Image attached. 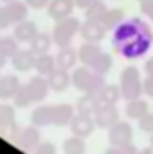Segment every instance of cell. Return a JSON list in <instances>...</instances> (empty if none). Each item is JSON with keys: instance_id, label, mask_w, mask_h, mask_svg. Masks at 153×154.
Masks as SVG:
<instances>
[{"instance_id": "obj_12", "label": "cell", "mask_w": 153, "mask_h": 154, "mask_svg": "<svg viewBox=\"0 0 153 154\" xmlns=\"http://www.w3.org/2000/svg\"><path fill=\"white\" fill-rule=\"evenodd\" d=\"M25 86H27V90H29V93H31L33 102H41V100L49 95V90H50L49 81L43 79V75L41 77H33Z\"/></svg>"}, {"instance_id": "obj_4", "label": "cell", "mask_w": 153, "mask_h": 154, "mask_svg": "<svg viewBox=\"0 0 153 154\" xmlns=\"http://www.w3.org/2000/svg\"><path fill=\"white\" fill-rule=\"evenodd\" d=\"M153 39L148 38H133V39H128V41H122V43H112L114 45V50L124 59H139V57H144L146 52L150 50Z\"/></svg>"}, {"instance_id": "obj_38", "label": "cell", "mask_w": 153, "mask_h": 154, "mask_svg": "<svg viewBox=\"0 0 153 154\" xmlns=\"http://www.w3.org/2000/svg\"><path fill=\"white\" fill-rule=\"evenodd\" d=\"M9 23H13V22H11L9 13H7V9H5V5H4V7H0V29H5Z\"/></svg>"}, {"instance_id": "obj_22", "label": "cell", "mask_w": 153, "mask_h": 154, "mask_svg": "<svg viewBox=\"0 0 153 154\" xmlns=\"http://www.w3.org/2000/svg\"><path fill=\"white\" fill-rule=\"evenodd\" d=\"M97 108H101V104H99L96 93H85V95L77 100V106H76L77 113H81V115H90V116H94V113L97 111Z\"/></svg>"}, {"instance_id": "obj_30", "label": "cell", "mask_w": 153, "mask_h": 154, "mask_svg": "<svg viewBox=\"0 0 153 154\" xmlns=\"http://www.w3.org/2000/svg\"><path fill=\"white\" fill-rule=\"evenodd\" d=\"M112 63H114L112 56H110V54H106V52H101V56L94 61V65H92L90 68H92L94 72L101 74V75H106V74L110 72V68H112Z\"/></svg>"}, {"instance_id": "obj_40", "label": "cell", "mask_w": 153, "mask_h": 154, "mask_svg": "<svg viewBox=\"0 0 153 154\" xmlns=\"http://www.w3.org/2000/svg\"><path fill=\"white\" fill-rule=\"evenodd\" d=\"M144 93H146L150 99H153V77L151 75H148L144 79Z\"/></svg>"}, {"instance_id": "obj_34", "label": "cell", "mask_w": 153, "mask_h": 154, "mask_svg": "<svg viewBox=\"0 0 153 154\" xmlns=\"http://www.w3.org/2000/svg\"><path fill=\"white\" fill-rule=\"evenodd\" d=\"M137 152H139V149L133 143H130V145H121V147L112 145L110 149H106L105 154H137Z\"/></svg>"}, {"instance_id": "obj_7", "label": "cell", "mask_w": 153, "mask_h": 154, "mask_svg": "<svg viewBox=\"0 0 153 154\" xmlns=\"http://www.w3.org/2000/svg\"><path fill=\"white\" fill-rule=\"evenodd\" d=\"M74 7H76V0H50L47 5V13L52 20L60 22V20L70 16Z\"/></svg>"}, {"instance_id": "obj_32", "label": "cell", "mask_w": 153, "mask_h": 154, "mask_svg": "<svg viewBox=\"0 0 153 154\" xmlns=\"http://www.w3.org/2000/svg\"><path fill=\"white\" fill-rule=\"evenodd\" d=\"M0 50L7 57H13L18 52V45H16V41L13 38H0Z\"/></svg>"}, {"instance_id": "obj_26", "label": "cell", "mask_w": 153, "mask_h": 154, "mask_svg": "<svg viewBox=\"0 0 153 154\" xmlns=\"http://www.w3.org/2000/svg\"><path fill=\"white\" fill-rule=\"evenodd\" d=\"M27 7H29L27 4L16 2V0L9 2V4L5 5V9H7V13H9V18H11V22H15V23L25 20V16H27Z\"/></svg>"}, {"instance_id": "obj_39", "label": "cell", "mask_w": 153, "mask_h": 154, "mask_svg": "<svg viewBox=\"0 0 153 154\" xmlns=\"http://www.w3.org/2000/svg\"><path fill=\"white\" fill-rule=\"evenodd\" d=\"M49 2L50 0H25V4L29 7H33V9H43V7L49 5Z\"/></svg>"}, {"instance_id": "obj_11", "label": "cell", "mask_w": 153, "mask_h": 154, "mask_svg": "<svg viewBox=\"0 0 153 154\" xmlns=\"http://www.w3.org/2000/svg\"><path fill=\"white\" fill-rule=\"evenodd\" d=\"M13 142L16 145H20L22 149H36L40 143L38 125H29L24 131H18V134L13 138Z\"/></svg>"}, {"instance_id": "obj_14", "label": "cell", "mask_w": 153, "mask_h": 154, "mask_svg": "<svg viewBox=\"0 0 153 154\" xmlns=\"http://www.w3.org/2000/svg\"><path fill=\"white\" fill-rule=\"evenodd\" d=\"M101 47L97 45V43H92V41H86L85 45H81L79 47V50H77V57H79V61L85 65V66H92L94 65V61L101 56Z\"/></svg>"}, {"instance_id": "obj_35", "label": "cell", "mask_w": 153, "mask_h": 154, "mask_svg": "<svg viewBox=\"0 0 153 154\" xmlns=\"http://www.w3.org/2000/svg\"><path fill=\"white\" fill-rule=\"evenodd\" d=\"M139 129L146 134H151L153 133V113H146L139 120Z\"/></svg>"}, {"instance_id": "obj_25", "label": "cell", "mask_w": 153, "mask_h": 154, "mask_svg": "<svg viewBox=\"0 0 153 154\" xmlns=\"http://www.w3.org/2000/svg\"><path fill=\"white\" fill-rule=\"evenodd\" d=\"M31 120H33V125H38V127H45L52 124V106H38L33 111Z\"/></svg>"}, {"instance_id": "obj_47", "label": "cell", "mask_w": 153, "mask_h": 154, "mask_svg": "<svg viewBox=\"0 0 153 154\" xmlns=\"http://www.w3.org/2000/svg\"><path fill=\"white\" fill-rule=\"evenodd\" d=\"M137 2H139V4H141V2H144V0H137Z\"/></svg>"}, {"instance_id": "obj_28", "label": "cell", "mask_w": 153, "mask_h": 154, "mask_svg": "<svg viewBox=\"0 0 153 154\" xmlns=\"http://www.w3.org/2000/svg\"><path fill=\"white\" fill-rule=\"evenodd\" d=\"M106 13H108V7L105 5V2H96L85 9V18L92 20V22H103Z\"/></svg>"}, {"instance_id": "obj_24", "label": "cell", "mask_w": 153, "mask_h": 154, "mask_svg": "<svg viewBox=\"0 0 153 154\" xmlns=\"http://www.w3.org/2000/svg\"><path fill=\"white\" fill-rule=\"evenodd\" d=\"M52 43H54V39H52L50 34H47V32H38V34L34 36V39L31 41V50H33L36 56L47 54Z\"/></svg>"}, {"instance_id": "obj_1", "label": "cell", "mask_w": 153, "mask_h": 154, "mask_svg": "<svg viewBox=\"0 0 153 154\" xmlns=\"http://www.w3.org/2000/svg\"><path fill=\"white\" fill-rule=\"evenodd\" d=\"M119 88H121V95L126 102L133 100V99H141V95L144 93V81H142L137 66L130 65L121 72Z\"/></svg>"}, {"instance_id": "obj_5", "label": "cell", "mask_w": 153, "mask_h": 154, "mask_svg": "<svg viewBox=\"0 0 153 154\" xmlns=\"http://www.w3.org/2000/svg\"><path fill=\"white\" fill-rule=\"evenodd\" d=\"M79 29H81L79 20L72 18V16H67V18H63V20H60L56 23V27L52 31V39H54V43L60 48L61 47H69L70 41L74 39V36L79 32Z\"/></svg>"}, {"instance_id": "obj_20", "label": "cell", "mask_w": 153, "mask_h": 154, "mask_svg": "<svg viewBox=\"0 0 153 154\" xmlns=\"http://www.w3.org/2000/svg\"><path fill=\"white\" fill-rule=\"evenodd\" d=\"M38 34V29L33 22L29 20H24V22H18L16 23V29H15V38L18 41H24V43H31L34 36Z\"/></svg>"}, {"instance_id": "obj_9", "label": "cell", "mask_w": 153, "mask_h": 154, "mask_svg": "<svg viewBox=\"0 0 153 154\" xmlns=\"http://www.w3.org/2000/svg\"><path fill=\"white\" fill-rule=\"evenodd\" d=\"M79 34L85 41H92V43H99L106 34V27L103 25V22H92L86 20L85 23H81Z\"/></svg>"}, {"instance_id": "obj_46", "label": "cell", "mask_w": 153, "mask_h": 154, "mask_svg": "<svg viewBox=\"0 0 153 154\" xmlns=\"http://www.w3.org/2000/svg\"><path fill=\"white\" fill-rule=\"evenodd\" d=\"M2 2H5V4H9V2H13V0H2Z\"/></svg>"}, {"instance_id": "obj_29", "label": "cell", "mask_w": 153, "mask_h": 154, "mask_svg": "<svg viewBox=\"0 0 153 154\" xmlns=\"http://www.w3.org/2000/svg\"><path fill=\"white\" fill-rule=\"evenodd\" d=\"M122 22H124V13L121 9H108L106 16L103 18V25L106 27V31H115Z\"/></svg>"}, {"instance_id": "obj_23", "label": "cell", "mask_w": 153, "mask_h": 154, "mask_svg": "<svg viewBox=\"0 0 153 154\" xmlns=\"http://www.w3.org/2000/svg\"><path fill=\"white\" fill-rule=\"evenodd\" d=\"M34 68L40 75L49 77L58 66H56V57L49 56V54H41V56H36V63H34Z\"/></svg>"}, {"instance_id": "obj_31", "label": "cell", "mask_w": 153, "mask_h": 154, "mask_svg": "<svg viewBox=\"0 0 153 154\" xmlns=\"http://www.w3.org/2000/svg\"><path fill=\"white\" fill-rule=\"evenodd\" d=\"M13 99H15V106H18V108H27L33 104V99H31L27 86H20V90L16 91V95Z\"/></svg>"}, {"instance_id": "obj_6", "label": "cell", "mask_w": 153, "mask_h": 154, "mask_svg": "<svg viewBox=\"0 0 153 154\" xmlns=\"http://www.w3.org/2000/svg\"><path fill=\"white\" fill-rule=\"evenodd\" d=\"M108 142L110 145L121 147V145H130L133 142V129L128 122L119 120L108 129Z\"/></svg>"}, {"instance_id": "obj_15", "label": "cell", "mask_w": 153, "mask_h": 154, "mask_svg": "<svg viewBox=\"0 0 153 154\" xmlns=\"http://www.w3.org/2000/svg\"><path fill=\"white\" fill-rule=\"evenodd\" d=\"M11 59H13V66L18 72H29L31 68H34L36 54L33 50H18Z\"/></svg>"}, {"instance_id": "obj_13", "label": "cell", "mask_w": 153, "mask_h": 154, "mask_svg": "<svg viewBox=\"0 0 153 154\" xmlns=\"http://www.w3.org/2000/svg\"><path fill=\"white\" fill-rule=\"evenodd\" d=\"M96 97L101 106H115L119 99H122L121 88L117 84H105L99 91H96Z\"/></svg>"}, {"instance_id": "obj_27", "label": "cell", "mask_w": 153, "mask_h": 154, "mask_svg": "<svg viewBox=\"0 0 153 154\" xmlns=\"http://www.w3.org/2000/svg\"><path fill=\"white\" fill-rule=\"evenodd\" d=\"M86 145L81 136H70L63 142V154H85Z\"/></svg>"}, {"instance_id": "obj_8", "label": "cell", "mask_w": 153, "mask_h": 154, "mask_svg": "<svg viewBox=\"0 0 153 154\" xmlns=\"http://www.w3.org/2000/svg\"><path fill=\"white\" fill-rule=\"evenodd\" d=\"M94 129H96V122H94V116H90V115H81V113H77V115H74L72 122H70V131H72V134L81 136V138L90 136V134L94 133Z\"/></svg>"}, {"instance_id": "obj_21", "label": "cell", "mask_w": 153, "mask_h": 154, "mask_svg": "<svg viewBox=\"0 0 153 154\" xmlns=\"http://www.w3.org/2000/svg\"><path fill=\"white\" fill-rule=\"evenodd\" d=\"M124 111H126V116L130 120H141L146 113H150V106L142 99H133V100L126 102V109Z\"/></svg>"}, {"instance_id": "obj_45", "label": "cell", "mask_w": 153, "mask_h": 154, "mask_svg": "<svg viewBox=\"0 0 153 154\" xmlns=\"http://www.w3.org/2000/svg\"><path fill=\"white\" fill-rule=\"evenodd\" d=\"M150 145H151V147H153V133H151V134H150Z\"/></svg>"}, {"instance_id": "obj_17", "label": "cell", "mask_w": 153, "mask_h": 154, "mask_svg": "<svg viewBox=\"0 0 153 154\" xmlns=\"http://www.w3.org/2000/svg\"><path fill=\"white\" fill-rule=\"evenodd\" d=\"M49 81V86L52 91H65L69 88V84L72 82V75H69V70H61V68H56L50 75L47 77Z\"/></svg>"}, {"instance_id": "obj_18", "label": "cell", "mask_w": 153, "mask_h": 154, "mask_svg": "<svg viewBox=\"0 0 153 154\" xmlns=\"http://www.w3.org/2000/svg\"><path fill=\"white\" fill-rule=\"evenodd\" d=\"M77 59H79L77 52L74 48H70V45L69 47H61L58 56H56V66L61 68V70H70V68H74Z\"/></svg>"}, {"instance_id": "obj_37", "label": "cell", "mask_w": 153, "mask_h": 154, "mask_svg": "<svg viewBox=\"0 0 153 154\" xmlns=\"http://www.w3.org/2000/svg\"><path fill=\"white\" fill-rule=\"evenodd\" d=\"M141 13L153 22V0H144V2H141Z\"/></svg>"}, {"instance_id": "obj_19", "label": "cell", "mask_w": 153, "mask_h": 154, "mask_svg": "<svg viewBox=\"0 0 153 154\" xmlns=\"http://www.w3.org/2000/svg\"><path fill=\"white\" fill-rule=\"evenodd\" d=\"M20 81L15 75H5L0 77V100H7L13 99L16 95V91L20 90Z\"/></svg>"}, {"instance_id": "obj_33", "label": "cell", "mask_w": 153, "mask_h": 154, "mask_svg": "<svg viewBox=\"0 0 153 154\" xmlns=\"http://www.w3.org/2000/svg\"><path fill=\"white\" fill-rule=\"evenodd\" d=\"M15 122V108L9 104H0V125Z\"/></svg>"}, {"instance_id": "obj_41", "label": "cell", "mask_w": 153, "mask_h": 154, "mask_svg": "<svg viewBox=\"0 0 153 154\" xmlns=\"http://www.w3.org/2000/svg\"><path fill=\"white\" fill-rule=\"evenodd\" d=\"M96 2H105V0H76V7L86 9L88 5H92V4H96Z\"/></svg>"}, {"instance_id": "obj_42", "label": "cell", "mask_w": 153, "mask_h": 154, "mask_svg": "<svg viewBox=\"0 0 153 154\" xmlns=\"http://www.w3.org/2000/svg\"><path fill=\"white\" fill-rule=\"evenodd\" d=\"M146 74L153 77V57H150V59L146 61Z\"/></svg>"}, {"instance_id": "obj_44", "label": "cell", "mask_w": 153, "mask_h": 154, "mask_svg": "<svg viewBox=\"0 0 153 154\" xmlns=\"http://www.w3.org/2000/svg\"><path fill=\"white\" fill-rule=\"evenodd\" d=\"M5 61H7V56H5V54H4V52L0 50V68H2L4 65H5Z\"/></svg>"}, {"instance_id": "obj_36", "label": "cell", "mask_w": 153, "mask_h": 154, "mask_svg": "<svg viewBox=\"0 0 153 154\" xmlns=\"http://www.w3.org/2000/svg\"><path fill=\"white\" fill-rule=\"evenodd\" d=\"M34 154H56V147L49 142L38 143V147L34 149Z\"/></svg>"}, {"instance_id": "obj_10", "label": "cell", "mask_w": 153, "mask_h": 154, "mask_svg": "<svg viewBox=\"0 0 153 154\" xmlns=\"http://www.w3.org/2000/svg\"><path fill=\"white\" fill-rule=\"evenodd\" d=\"M94 122L101 129H110L114 124L119 122V111L115 106H101L94 113Z\"/></svg>"}, {"instance_id": "obj_16", "label": "cell", "mask_w": 153, "mask_h": 154, "mask_svg": "<svg viewBox=\"0 0 153 154\" xmlns=\"http://www.w3.org/2000/svg\"><path fill=\"white\" fill-rule=\"evenodd\" d=\"M74 118V108L69 106V104H58V106H52V124L58 125V127H65V125H70Z\"/></svg>"}, {"instance_id": "obj_3", "label": "cell", "mask_w": 153, "mask_h": 154, "mask_svg": "<svg viewBox=\"0 0 153 154\" xmlns=\"http://www.w3.org/2000/svg\"><path fill=\"white\" fill-rule=\"evenodd\" d=\"M72 84L74 88L85 93H96L105 86V75L94 72L90 66H79L72 74Z\"/></svg>"}, {"instance_id": "obj_43", "label": "cell", "mask_w": 153, "mask_h": 154, "mask_svg": "<svg viewBox=\"0 0 153 154\" xmlns=\"http://www.w3.org/2000/svg\"><path fill=\"white\" fill-rule=\"evenodd\" d=\"M137 154H153V147L150 145V147H144V149H141Z\"/></svg>"}, {"instance_id": "obj_2", "label": "cell", "mask_w": 153, "mask_h": 154, "mask_svg": "<svg viewBox=\"0 0 153 154\" xmlns=\"http://www.w3.org/2000/svg\"><path fill=\"white\" fill-rule=\"evenodd\" d=\"M139 36L153 39L151 27H150L144 20H141V18H130V20H124V22L114 31L112 43H122V41L139 38Z\"/></svg>"}]
</instances>
